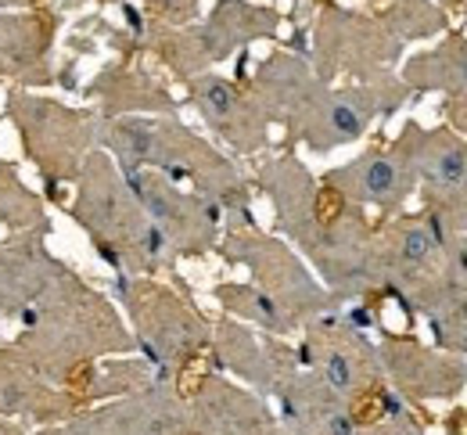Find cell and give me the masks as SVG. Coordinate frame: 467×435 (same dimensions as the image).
I'll use <instances>...</instances> for the list:
<instances>
[{
    "instance_id": "2e32d148",
    "label": "cell",
    "mask_w": 467,
    "mask_h": 435,
    "mask_svg": "<svg viewBox=\"0 0 467 435\" xmlns=\"http://www.w3.org/2000/svg\"><path fill=\"white\" fill-rule=\"evenodd\" d=\"M324 187L335 191L338 198H346L356 209L374 205L385 216H392V212H400L407 205L417 181H413V170L403 159V151L396 144H381V148L359 151L352 162L331 170L324 177Z\"/></svg>"
},
{
    "instance_id": "277c9868",
    "label": "cell",
    "mask_w": 467,
    "mask_h": 435,
    "mask_svg": "<svg viewBox=\"0 0 467 435\" xmlns=\"http://www.w3.org/2000/svg\"><path fill=\"white\" fill-rule=\"evenodd\" d=\"M65 212L90 234V245L105 266L130 277H151L173 266L176 252L170 238L148 220L126 177L119 173L109 151H94L79 170Z\"/></svg>"
},
{
    "instance_id": "8992f818",
    "label": "cell",
    "mask_w": 467,
    "mask_h": 435,
    "mask_svg": "<svg viewBox=\"0 0 467 435\" xmlns=\"http://www.w3.org/2000/svg\"><path fill=\"white\" fill-rule=\"evenodd\" d=\"M112 292L130 316L126 327H130L133 349H140V357L155 368L162 381H176L173 374L187 368L213 342V331L202 320V313L187 299H180L173 288L151 277L116 274Z\"/></svg>"
},
{
    "instance_id": "9c48e42d",
    "label": "cell",
    "mask_w": 467,
    "mask_h": 435,
    "mask_svg": "<svg viewBox=\"0 0 467 435\" xmlns=\"http://www.w3.org/2000/svg\"><path fill=\"white\" fill-rule=\"evenodd\" d=\"M277 26H281V15L274 7H255L244 0H220L205 22L170 29V36L155 44V51L166 58V65L180 79H194L209 72L216 62L231 58L244 44L274 36Z\"/></svg>"
},
{
    "instance_id": "d6986e66",
    "label": "cell",
    "mask_w": 467,
    "mask_h": 435,
    "mask_svg": "<svg viewBox=\"0 0 467 435\" xmlns=\"http://www.w3.org/2000/svg\"><path fill=\"white\" fill-rule=\"evenodd\" d=\"M51 220L29 231H15L0 242V320L18 316L55 277L61 259L47 252Z\"/></svg>"
},
{
    "instance_id": "cb8c5ba5",
    "label": "cell",
    "mask_w": 467,
    "mask_h": 435,
    "mask_svg": "<svg viewBox=\"0 0 467 435\" xmlns=\"http://www.w3.org/2000/svg\"><path fill=\"white\" fill-rule=\"evenodd\" d=\"M216 299H220V306L231 313L234 320L255 324L259 331H266V335H274V338L295 335V331L302 327L274 295H266V292L255 288V285H220V288H216Z\"/></svg>"
},
{
    "instance_id": "7c38bea8",
    "label": "cell",
    "mask_w": 467,
    "mask_h": 435,
    "mask_svg": "<svg viewBox=\"0 0 467 435\" xmlns=\"http://www.w3.org/2000/svg\"><path fill=\"white\" fill-rule=\"evenodd\" d=\"M122 177H126V187L133 191V198L140 202V209L148 212V220L170 238L176 259L220 249V234H223L220 205H213L209 198L194 191H183L180 184L151 170H130Z\"/></svg>"
},
{
    "instance_id": "44dd1931",
    "label": "cell",
    "mask_w": 467,
    "mask_h": 435,
    "mask_svg": "<svg viewBox=\"0 0 467 435\" xmlns=\"http://www.w3.org/2000/svg\"><path fill=\"white\" fill-rule=\"evenodd\" d=\"M87 98H94L98 119H119V116H176L173 94L155 83L151 76L137 72V68H122L112 65L105 72H98L87 87Z\"/></svg>"
},
{
    "instance_id": "f1b7e54d",
    "label": "cell",
    "mask_w": 467,
    "mask_h": 435,
    "mask_svg": "<svg viewBox=\"0 0 467 435\" xmlns=\"http://www.w3.org/2000/svg\"><path fill=\"white\" fill-rule=\"evenodd\" d=\"M0 435H29V429L15 425V421H0Z\"/></svg>"
},
{
    "instance_id": "5bb4252c",
    "label": "cell",
    "mask_w": 467,
    "mask_h": 435,
    "mask_svg": "<svg viewBox=\"0 0 467 435\" xmlns=\"http://www.w3.org/2000/svg\"><path fill=\"white\" fill-rule=\"evenodd\" d=\"M187 98L198 109V116L205 119V126L237 155H255L259 148H266L270 123L259 112V105L252 101V94L244 87H237L234 79L216 76V72H202V76L187 79Z\"/></svg>"
},
{
    "instance_id": "ac0fdd59",
    "label": "cell",
    "mask_w": 467,
    "mask_h": 435,
    "mask_svg": "<svg viewBox=\"0 0 467 435\" xmlns=\"http://www.w3.org/2000/svg\"><path fill=\"white\" fill-rule=\"evenodd\" d=\"M187 403L191 435H274L277 429L274 407H266L263 396L220 374H205L187 396Z\"/></svg>"
},
{
    "instance_id": "e0dca14e",
    "label": "cell",
    "mask_w": 467,
    "mask_h": 435,
    "mask_svg": "<svg viewBox=\"0 0 467 435\" xmlns=\"http://www.w3.org/2000/svg\"><path fill=\"white\" fill-rule=\"evenodd\" d=\"M79 407V399L44 381L33 371L15 346H0V421H15L26 429H51L68 421Z\"/></svg>"
},
{
    "instance_id": "484cf974",
    "label": "cell",
    "mask_w": 467,
    "mask_h": 435,
    "mask_svg": "<svg viewBox=\"0 0 467 435\" xmlns=\"http://www.w3.org/2000/svg\"><path fill=\"white\" fill-rule=\"evenodd\" d=\"M356 435H424V429L413 421V414H410V410H396V414H385V418L363 421Z\"/></svg>"
},
{
    "instance_id": "d4e9b609",
    "label": "cell",
    "mask_w": 467,
    "mask_h": 435,
    "mask_svg": "<svg viewBox=\"0 0 467 435\" xmlns=\"http://www.w3.org/2000/svg\"><path fill=\"white\" fill-rule=\"evenodd\" d=\"M44 220H47L44 198L18 177L11 159H0V227L15 234V231L40 227Z\"/></svg>"
},
{
    "instance_id": "ffe728a7",
    "label": "cell",
    "mask_w": 467,
    "mask_h": 435,
    "mask_svg": "<svg viewBox=\"0 0 467 435\" xmlns=\"http://www.w3.org/2000/svg\"><path fill=\"white\" fill-rule=\"evenodd\" d=\"M381 357V371L392 381V392L396 396H407V399H450L464 388V364L446 357V353H435V349H424L417 342H385L378 349Z\"/></svg>"
},
{
    "instance_id": "83f0119b",
    "label": "cell",
    "mask_w": 467,
    "mask_h": 435,
    "mask_svg": "<svg viewBox=\"0 0 467 435\" xmlns=\"http://www.w3.org/2000/svg\"><path fill=\"white\" fill-rule=\"evenodd\" d=\"M36 0H0V15L4 11H33Z\"/></svg>"
},
{
    "instance_id": "603a6c76",
    "label": "cell",
    "mask_w": 467,
    "mask_h": 435,
    "mask_svg": "<svg viewBox=\"0 0 467 435\" xmlns=\"http://www.w3.org/2000/svg\"><path fill=\"white\" fill-rule=\"evenodd\" d=\"M400 83L407 90H442L461 109H467V40L453 36L435 51L417 55L413 62H407Z\"/></svg>"
},
{
    "instance_id": "5b68a950",
    "label": "cell",
    "mask_w": 467,
    "mask_h": 435,
    "mask_svg": "<svg viewBox=\"0 0 467 435\" xmlns=\"http://www.w3.org/2000/svg\"><path fill=\"white\" fill-rule=\"evenodd\" d=\"M7 119L15 126L26 159L44 177L47 198L58 202L65 187L76 184L87 159L98 151V112L68 109L55 98L33 94V90H11L7 94Z\"/></svg>"
},
{
    "instance_id": "8fae6325",
    "label": "cell",
    "mask_w": 467,
    "mask_h": 435,
    "mask_svg": "<svg viewBox=\"0 0 467 435\" xmlns=\"http://www.w3.org/2000/svg\"><path fill=\"white\" fill-rule=\"evenodd\" d=\"M220 252L231 263L248 266L255 277V288L274 295L298 324H309V320L335 310V295L306 270V263L285 242L259 234L255 227L252 231H227L220 238Z\"/></svg>"
},
{
    "instance_id": "7402d4cb",
    "label": "cell",
    "mask_w": 467,
    "mask_h": 435,
    "mask_svg": "<svg viewBox=\"0 0 467 435\" xmlns=\"http://www.w3.org/2000/svg\"><path fill=\"white\" fill-rule=\"evenodd\" d=\"M317 76L313 65L295 58V55H270L263 58L259 68L252 72V101L259 105V112L266 116V123H288L295 109L302 105V98L313 90Z\"/></svg>"
},
{
    "instance_id": "30bf717a",
    "label": "cell",
    "mask_w": 467,
    "mask_h": 435,
    "mask_svg": "<svg viewBox=\"0 0 467 435\" xmlns=\"http://www.w3.org/2000/svg\"><path fill=\"white\" fill-rule=\"evenodd\" d=\"M302 327H306V338L295 349L298 368L313 371L331 392L349 399L356 410L359 399H367L385 378L378 346H370V338L335 310Z\"/></svg>"
},
{
    "instance_id": "f546056e",
    "label": "cell",
    "mask_w": 467,
    "mask_h": 435,
    "mask_svg": "<svg viewBox=\"0 0 467 435\" xmlns=\"http://www.w3.org/2000/svg\"><path fill=\"white\" fill-rule=\"evenodd\" d=\"M36 435H65V421H61V425H51V429H40Z\"/></svg>"
},
{
    "instance_id": "6da1fadb",
    "label": "cell",
    "mask_w": 467,
    "mask_h": 435,
    "mask_svg": "<svg viewBox=\"0 0 467 435\" xmlns=\"http://www.w3.org/2000/svg\"><path fill=\"white\" fill-rule=\"evenodd\" d=\"M259 187L274 202L277 231L313 259L335 299L363 295L381 285L378 231L363 220V209L317 184L295 155L270 159L259 170Z\"/></svg>"
},
{
    "instance_id": "3957f363",
    "label": "cell",
    "mask_w": 467,
    "mask_h": 435,
    "mask_svg": "<svg viewBox=\"0 0 467 435\" xmlns=\"http://www.w3.org/2000/svg\"><path fill=\"white\" fill-rule=\"evenodd\" d=\"M98 148L112 155V162L122 173L151 170L173 184H191L194 194L220 205L227 231H252L248 187L241 181L237 166L213 144H205L194 129H187L176 116L101 119Z\"/></svg>"
},
{
    "instance_id": "ba28073f",
    "label": "cell",
    "mask_w": 467,
    "mask_h": 435,
    "mask_svg": "<svg viewBox=\"0 0 467 435\" xmlns=\"http://www.w3.org/2000/svg\"><path fill=\"white\" fill-rule=\"evenodd\" d=\"M407 36L396 18H363L352 11H324L313 33V76L331 83L338 76H359L367 83L392 76Z\"/></svg>"
},
{
    "instance_id": "4316f807",
    "label": "cell",
    "mask_w": 467,
    "mask_h": 435,
    "mask_svg": "<svg viewBox=\"0 0 467 435\" xmlns=\"http://www.w3.org/2000/svg\"><path fill=\"white\" fill-rule=\"evenodd\" d=\"M151 15H159L162 22H191L198 15V0H144Z\"/></svg>"
},
{
    "instance_id": "7a4b0ae2",
    "label": "cell",
    "mask_w": 467,
    "mask_h": 435,
    "mask_svg": "<svg viewBox=\"0 0 467 435\" xmlns=\"http://www.w3.org/2000/svg\"><path fill=\"white\" fill-rule=\"evenodd\" d=\"M15 320L18 338L11 346L44 381L58 388H72V381L90 364L133 349L130 327L116 306L65 263Z\"/></svg>"
},
{
    "instance_id": "52a82bcc",
    "label": "cell",
    "mask_w": 467,
    "mask_h": 435,
    "mask_svg": "<svg viewBox=\"0 0 467 435\" xmlns=\"http://www.w3.org/2000/svg\"><path fill=\"white\" fill-rule=\"evenodd\" d=\"M403 98H407V87L392 76L374 83H352V87H331L317 79L313 90L302 98V105L285 123L288 144H306L317 155L356 144L378 116L396 112Z\"/></svg>"
},
{
    "instance_id": "9a60e30c",
    "label": "cell",
    "mask_w": 467,
    "mask_h": 435,
    "mask_svg": "<svg viewBox=\"0 0 467 435\" xmlns=\"http://www.w3.org/2000/svg\"><path fill=\"white\" fill-rule=\"evenodd\" d=\"M58 18L51 11H4L0 15V83L15 90L51 87L55 68Z\"/></svg>"
},
{
    "instance_id": "4fadbf2b",
    "label": "cell",
    "mask_w": 467,
    "mask_h": 435,
    "mask_svg": "<svg viewBox=\"0 0 467 435\" xmlns=\"http://www.w3.org/2000/svg\"><path fill=\"white\" fill-rule=\"evenodd\" d=\"M396 148L413 170V181L424 191L431 212H446L467 198V140L453 129H424L407 123L396 137Z\"/></svg>"
}]
</instances>
